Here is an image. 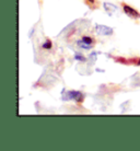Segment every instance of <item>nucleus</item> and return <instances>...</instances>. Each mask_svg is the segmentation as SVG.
<instances>
[{"label": "nucleus", "mask_w": 140, "mask_h": 151, "mask_svg": "<svg viewBox=\"0 0 140 151\" xmlns=\"http://www.w3.org/2000/svg\"><path fill=\"white\" fill-rule=\"evenodd\" d=\"M83 99V93L80 91H65V92H62V100L64 101L75 100L76 102H82Z\"/></svg>", "instance_id": "nucleus-1"}, {"label": "nucleus", "mask_w": 140, "mask_h": 151, "mask_svg": "<svg viewBox=\"0 0 140 151\" xmlns=\"http://www.w3.org/2000/svg\"><path fill=\"white\" fill-rule=\"evenodd\" d=\"M95 32L98 35H112L113 34V29L107 25L103 24H96L95 25Z\"/></svg>", "instance_id": "nucleus-2"}, {"label": "nucleus", "mask_w": 140, "mask_h": 151, "mask_svg": "<svg viewBox=\"0 0 140 151\" xmlns=\"http://www.w3.org/2000/svg\"><path fill=\"white\" fill-rule=\"evenodd\" d=\"M103 7L105 9L106 13L111 17H113V15H117L119 13V9H118L117 6H115L113 4H110V2H104L103 4Z\"/></svg>", "instance_id": "nucleus-3"}, {"label": "nucleus", "mask_w": 140, "mask_h": 151, "mask_svg": "<svg viewBox=\"0 0 140 151\" xmlns=\"http://www.w3.org/2000/svg\"><path fill=\"white\" fill-rule=\"evenodd\" d=\"M124 12H125V14H127L129 18H131V19H139L140 18V13L137 10H135L134 8H131L130 6H127V4H124Z\"/></svg>", "instance_id": "nucleus-4"}, {"label": "nucleus", "mask_w": 140, "mask_h": 151, "mask_svg": "<svg viewBox=\"0 0 140 151\" xmlns=\"http://www.w3.org/2000/svg\"><path fill=\"white\" fill-rule=\"evenodd\" d=\"M119 63L124 64H133V65H140V58H133V59H125V58H115Z\"/></svg>", "instance_id": "nucleus-5"}, {"label": "nucleus", "mask_w": 140, "mask_h": 151, "mask_svg": "<svg viewBox=\"0 0 140 151\" xmlns=\"http://www.w3.org/2000/svg\"><path fill=\"white\" fill-rule=\"evenodd\" d=\"M77 44H78V46H79L81 49H85V50H88V49H91L92 48L91 44H89V43H87V42H84L82 38H81L80 41L77 42Z\"/></svg>", "instance_id": "nucleus-6"}, {"label": "nucleus", "mask_w": 140, "mask_h": 151, "mask_svg": "<svg viewBox=\"0 0 140 151\" xmlns=\"http://www.w3.org/2000/svg\"><path fill=\"white\" fill-rule=\"evenodd\" d=\"M52 46H53V44H52V41H50V40H46V42L43 44V48L50 49V48H52Z\"/></svg>", "instance_id": "nucleus-7"}, {"label": "nucleus", "mask_w": 140, "mask_h": 151, "mask_svg": "<svg viewBox=\"0 0 140 151\" xmlns=\"http://www.w3.org/2000/svg\"><path fill=\"white\" fill-rule=\"evenodd\" d=\"M82 40H83L84 42L89 43V44H91V45H93V43H94V40H93L91 36H83V37H82Z\"/></svg>", "instance_id": "nucleus-8"}, {"label": "nucleus", "mask_w": 140, "mask_h": 151, "mask_svg": "<svg viewBox=\"0 0 140 151\" xmlns=\"http://www.w3.org/2000/svg\"><path fill=\"white\" fill-rule=\"evenodd\" d=\"M75 59H76V60H79V61H85V57L82 56L81 54L77 53L76 55H75Z\"/></svg>", "instance_id": "nucleus-9"}, {"label": "nucleus", "mask_w": 140, "mask_h": 151, "mask_svg": "<svg viewBox=\"0 0 140 151\" xmlns=\"http://www.w3.org/2000/svg\"><path fill=\"white\" fill-rule=\"evenodd\" d=\"M88 1H89L90 4H94V2H95V0H88Z\"/></svg>", "instance_id": "nucleus-10"}]
</instances>
